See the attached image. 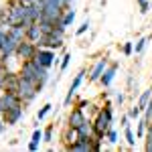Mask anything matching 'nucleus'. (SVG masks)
Returning <instances> with one entry per match:
<instances>
[{"mask_svg": "<svg viewBox=\"0 0 152 152\" xmlns=\"http://www.w3.org/2000/svg\"><path fill=\"white\" fill-rule=\"evenodd\" d=\"M112 124H114V105L105 104L104 110L97 112V118L94 122V136L105 140V134H107V130L112 128Z\"/></svg>", "mask_w": 152, "mask_h": 152, "instance_id": "f257e3e1", "label": "nucleus"}, {"mask_svg": "<svg viewBox=\"0 0 152 152\" xmlns=\"http://www.w3.org/2000/svg\"><path fill=\"white\" fill-rule=\"evenodd\" d=\"M39 94H41V91H39L37 83H33V81H28V79H23V77H20V83H18V95H20V99H23L24 105L33 104L35 97Z\"/></svg>", "mask_w": 152, "mask_h": 152, "instance_id": "f03ea898", "label": "nucleus"}, {"mask_svg": "<svg viewBox=\"0 0 152 152\" xmlns=\"http://www.w3.org/2000/svg\"><path fill=\"white\" fill-rule=\"evenodd\" d=\"M37 61V63H41L43 67H53V65H57V63H61L59 61V57L55 55V51L53 49H47V47H39L37 49V55L33 57Z\"/></svg>", "mask_w": 152, "mask_h": 152, "instance_id": "7ed1b4c3", "label": "nucleus"}, {"mask_svg": "<svg viewBox=\"0 0 152 152\" xmlns=\"http://www.w3.org/2000/svg\"><path fill=\"white\" fill-rule=\"evenodd\" d=\"M37 45L33 43V41H28V39H24V41H20L18 45H16V59L23 63V61H28V59H33L37 55Z\"/></svg>", "mask_w": 152, "mask_h": 152, "instance_id": "20e7f679", "label": "nucleus"}, {"mask_svg": "<svg viewBox=\"0 0 152 152\" xmlns=\"http://www.w3.org/2000/svg\"><path fill=\"white\" fill-rule=\"evenodd\" d=\"M4 122H6V126H16L20 120L24 118V107L23 105H14V107H8V110H4Z\"/></svg>", "mask_w": 152, "mask_h": 152, "instance_id": "39448f33", "label": "nucleus"}, {"mask_svg": "<svg viewBox=\"0 0 152 152\" xmlns=\"http://www.w3.org/2000/svg\"><path fill=\"white\" fill-rule=\"evenodd\" d=\"M91 142H94V136H77L65 148L67 150H77V152H91Z\"/></svg>", "mask_w": 152, "mask_h": 152, "instance_id": "423d86ee", "label": "nucleus"}, {"mask_svg": "<svg viewBox=\"0 0 152 152\" xmlns=\"http://www.w3.org/2000/svg\"><path fill=\"white\" fill-rule=\"evenodd\" d=\"M85 120H87V116L83 114V110H81V107H77V105H75V107L71 110L69 118H67V126H71L73 130H77V128H79V126L83 124V122H85Z\"/></svg>", "mask_w": 152, "mask_h": 152, "instance_id": "0eeeda50", "label": "nucleus"}, {"mask_svg": "<svg viewBox=\"0 0 152 152\" xmlns=\"http://www.w3.org/2000/svg\"><path fill=\"white\" fill-rule=\"evenodd\" d=\"M116 73H118V63H112V65H107L105 71L102 73V77H99V83H102V87H110L112 81L116 79Z\"/></svg>", "mask_w": 152, "mask_h": 152, "instance_id": "6e6552de", "label": "nucleus"}, {"mask_svg": "<svg viewBox=\"0 0 152 152\" xmlns=\"http://www.w3.org/2000/svg\"><path fill=\"white\" fill-rule=\"evenodd\" d=\"M107 65H110V63H107V59H99V61L94 65L91 73H89V81H91V83L99 81V77H102V73L105 71V67H107Z\"/></svg>", "mask_w": 152, "mask_h": 152, "instance_id": "1a4fd4ad", "label": "nucleus"}, {"mask_svg": "<svg viewBox=\"0 0 152 152\" xmlns=\"http://www.w3.org/2000/svg\"><path fill=\"white\" fill-rule=\"evenodd\" d=\"M8 35L16 43H20V41L26 39V26H23V24H12V26H8Z\"/></svg>", "mask_w": 152, "mask_h": 152, "instance_id": "9d476101", "label": "nucleus"}, {"mask_svg": "<svg viewBox=\"0 0 152 152\" xmlns=\"http://www.w3.org/2000/svg\"><path fill=\"white\" fill-rule=\"evenodd\" d=\"M43 37V31H41V26H39V23H33V24H28L26 26V39L28 41H33L37 45V41Z\"/></svg>", "mask_w": 152, "mask_h": 152, "instance_id": "9b49d317", "label": "nucleus"}, {"mask_svg": "<svg viewBox=\"0 0 152 152\" xmlns=\"http://www.w3.org/2000/svg\"><path fill=\"white\" fill-rule=\"evenodd\" d=\"M75 132H77V136H94V122L87 118V120H85Z\"/></svg>", "mask_w": 152, "mask_h": 152, "instance_id": "f8f14e48", "label": "nucleus"}, {"mask_svg": "<svg viewBox=\"0 0 152 152\" xmlns=\"http://www.w3.org/2000/svg\"><path fill=\"white\" fill-rule=\"evenodd\" d=\"M75 16H77V12L73 10V8H67V10L63 12V18H61V24L67 28V26H71L73 24V20H75Z\"/></svg>", "mask_w": 152, "mask_h": 152, "instance_id": "ddd939ff", "label": "nucleus"}, {"mask_svg": "<svg viewBox=\"0 0 152 152\" xmlns=\"http://www.w3.org/2000/svg\"><path fill=\"white\" fill-rule=\"evenodd\" d=\"M150 97H152V87H148V89H144V91L140 94V97H138V102H136V104L140 105V110H142V112H144V107L148 105V102H150Z\"/></svg>", "mask_w": 152, "mask_h": 152, "instance_id": "4468645a", "label": "nucleus"}, {"mask_svg": "<svg viewBox=\"0 0 152 152\" xmlns=\"http://www.w3.org/2000/svg\"><path fill=\"white\" fill-rule=\"evenodd\" d=\"M83 75H85V71H79L77 75H75V79L71 81V85H69V91L71 94H77V89H79V85H81V81H83Z\"/></svg>", "mask_w": 152, "mask_h": 152, "instance_id": "2eb2a0df", "label": "nucleus"}, {"mask_svg": "<svg viewBox=\"0 0 152 152\" xmlns=\"http://www.w3.org/2000/svg\"><path fill=\"white\" fill-rule=\"evenodd\" d=\"M146 126H148L146 118L140 116V118H138V126H136V138H144V134H146Z\"/></svg>", "mask_w": 152, "mask_h": 152, "instance_id": "dca6fc26", "label": "nucleus"}, {"mask_svg": "<svg viewBox=\"0 0 152 152\" xmlns=\"http://www.w3.org/2000/svg\"><path fill=\"white\" fill-rule=\"evenodd\" d=\"M8 75H10V69L4 65V63H0V91L4 89V85H6V79H8Z\"/></svg>", "mask_w": 152, "mask_h": 152, "instance_id": "f3484780", "label": "nucleus"}, {"mask_svg": "<svg viewBox=\"0 0 152 152\" xmlns=\"http://www.w3.org/2000/svg\"><path fill=\"white\" fill-rule=\"evenodd\" d=\"M75 138H77V132L71 128V126H67V128H65V132H63V142H65V144H71Z\"/></svg>", "mask_w": 152, "mask_h": 152, "instance_id": "a211bd4d", "label": "nucleus"}, {"mask_svg": "<svg viewBox=\"0 0 152 152\" xmlns=\"http://www.w3.org/2000/svg\"><path fill=\"white\" fill-rule=\"evenodd\" d=\"M144 138H146L144 150H146V152H152V124H148V126H146V134H144Z\"/></svg>", "mask_w": 152, "mask_h": 152, "instance_id": "6ab92c4d", "label": "nucleus"}, {"mask_svg": "<svg viewBox=\"0 0 152 152\" xmlns=\"http://www.w3.org/2000/svg\"><path fill=\"white\" fill-rule=\"evenodd\" d=\"M124 136H126V142L134 148V146H136V134L132 132V126H126V128H124Z\"/></svg>", "mask_w": 152, "mask_h": 152, "instance_id": "aec40b11", "label": "nucleus"}, {"mask_svg": "<svg viewBox=\"0 0 152 152\" xmlns=\"http://www.w3.org/2000/svg\"><path fill=\"white\" fill-rule=\"evenodd\" d=\"M51 110H53V104H45L43 107H41V110H39V112H37V122L45 120V118H47V114L51 112Z\"/></svg>", "mask_w": 152, "mask_h": 152, "instance_id": "412c9836", "label": "nucleus"}, {"mask_svg": "<svg viewBox=\"0 0 152 152\" xmlns=\"http://www.w3.org/2000/svg\"><path fill=\"white\" fill-rule=\"evenodd\" d=\"M148 41H150V37H142L138 43H134V53H136V55H140L142 51H144V47H146V43H148Z\"/></svg>", "mask_w": 152, "mask_h": 152, "instance_id": "4be33fe9", "label": "nucleus"}, {"mask_svg": "<svg viewBox=\"0 0 152 152\" xmlns=\"http://www.w3.org/2000/svg\"><path fill=\"white\" fill-rule=\"evenodd\" d=\"M69 63H71V53H63V57H61V63H59V69H61V73H65V69L69 67Z\"/></svg>", "mask_w": 152, "mask_h": 152, "instance_id": "5701e85b", "label": "nucleus"}, {"mask_svg": "<svg viewBox=\"0 0 152 152\" xmlns=\"http://www.w3.org/2000/svg\"><path fill=\"white\" fill-rule=\"evenodd\" d=\"M118 138H120V136H118V132L114 128L107 130V134H105V142H107V144H112V146H114V144H118Z\"/></svg>", "mask_w": 152, "mask_h": 152, "instance_id": "b1692460", "label": "nucleus"}, {"mask_svg": "<svg viewBox=\"0 0 152 152\" xmlns=\"http://www.w3.org/2000/svg\"><path fill=\"white\" fill-rule=\"evenodd\" d=\"M128 116H130V120H138V118L142 116L140 105H138V104H134V105H132V107L128 110Z\"/></svg>", "mask_w": 152, "mask_h": 152, "instance_id": "393cba45", "label": "nucleus"}, {"mask_svg": "<svg viewBox=\"0 0 152 152\" xmlns=\"http://www.w3.org/2000/svg\"><path fill=\"white\" fill-rule=\"evenodd\" d=\"M142 116L146 118V122H148V124H152V97H150V102H148V105L144 107V112H142Z\"/></svg>", "mask_w": 152, "mask_h": 152, "instance_id": "a878e982", "label": "nucleus"}, {"mask_svg": "<svg viewBox=\"0 0 152 152\" xmlns=\"http://www.w3.org/2000/svg\"><path fill=\"white\" fill-rule=\"evenodd\" d=\"M87 31H89V20H83V23L79 24V26H77V31H75V35H77V37H81V35H85Z\"/></svg>", "mask_w": 152, "mask_h": 152, "instance_id": "bb28decb", "label": "nucleus"}, {"mask_svg": "<svg viewBox=\"0 0 152 152\" xmlns=\"http://www.w3.org/2000/svg\"><path fill=\"white\" fill-rule=\"evenodd\" d=\"M122 53L126 55V57H130V55H134V43H124V47H122Z\"/></svg>", "mask_w": 152, "mask_h": 152, "instance_id": "cd10ccee", "label": "nucleus"}, {"mask_svg": "<svg viewBox=\"0 0 152 152\" xmlns=\"http://www.w3.org/2000/svg\"><path fill=\"white\" fill-rule=\"evenodd\" d=\"M43 140L45 142H53V126H47L43 132Z\"/></svg>", "mask_w": 152, "mask_h": 152, "instance_id": "c85d7f7f", "label": "nucleus"}, {"mask_svg": "<svg viewBox=\"0 0 152 152\" xmlns=\"http://www.w3.org/2000/svg\"><path fill=\"white\" fill-rule=\"evenodd\" d=\"M31 140L33 142H43V130H39V128H35V132H33V136H31Z\"/></svg>", "mask_w": 152, "mask_h": 152, "instance_id": "c756f323", "label": "nucleus"}, {"mask_svg": "<svg viewBox=\"0 0 152 152\" xmlns=\"http://www.w3.org/2000/svg\"><path fill=\"white\" fill-rule=\"evenodd\" d=\"M152 8V4L146 0V2H140V14H148V10Z\"/></svg>", "mask_w": 152, "mask_h": 152, "instance_id": "7c9ffc66", "label": "nucleus"}, {"mask_svg": "<svg viewBox=\"0 0 152 152\" xmlns=\"http://www.w3.org/2000/svg\"><path fill=\"white\" fill-rule=\"evenodd\" d=\"M39 146H41V144H39V142H33V140L26 144V148H28L31 152H37V150H39Z\"/></svg>", "mask_w": 152, "mask_h": 152, "instance_id": "2f4dec72", "label": "nucleus"}, {"mask_svg": "<svg viewBox=\"0 0 152 152\" xmlns=\"http://www.w3.org/2000/svg\"><path fill=\"white\" fill-rule=\"evenodd\" d=\"M124 99H126V95H124V94H120V91H118V94H116V105H118V107H120V105L124 104Z\"/></svg>", "mask_w": 152, "mask_h": 152, "instance_id": "473e14b6", "label": "nucleus"}, {"mask_svg": "<svg viewBox=\"0 0 152 152\" xmlns=\"http://www.w3.org/2000/svg\"><path fill=\"white\" fill-rule=\"evenodd\" d=\"M120 124H122V128H126V126H130V116H128V114H124V116H122V120H120Z\"/></svg>", "mask_w": 152, "mask_h": 152, "instance_id": "72a5a7b5", "label": "nucleus"}, {"mask_svg": "<svg viewBox=\"0 0 152 152\" xmlns=\"http://www.w3.org/2000/svg\"><path fill=\"white\" fill-rule=\"evenodd\" d=\"M85 105L89 107V102H85V99H79L77 102V107H81V110H85Z\"/></svg>", "mask_w": 152, "mask_h": 152, "instance_id": "f704fd0d", "label": "nucleus"}, {"mask_svg": "<svg viewBox=\"0 0 152 152\" xmlns=\"http://www.w3.org/2000/svg\"><path fill=\"white\" fill-rule=\"evenodd\" d=\"M18 2H20V4H24V6H33L37 0H18Z\"/></svg>", "mask_w": 152, "mask_h": 152, "instance_id": "c9c22d12", "label": "nucleus"}, {"mask_svg": "<svg viewBox=\"0 0 152 152\" xmlns=\"http://www.w3.org/2000/svg\"><path fill=\"white\" fill-rule=\"evenodd\" d=\"M4 126H6V122H4V118L0 116V134H2V132H4Z\"/></svg>", "mask_w": 152, "mask_h": 152, "instance_id": "e433bc0d", "label": "nucleus"}, {"mask_svg": "<svg viewBox=\"0 0 152 152\" xmlns=\"http://www.w3.org/2000/svg\"><path fill=\"white\" fill-rule=\"evenodd\" d=\"M4 114V104H2V97H0V116Z\"/></svg>", "mask_w": 152, "mask_h": 152, "instance_id": "4c0bfd02", "label": "nucleus"}, {"mask_svg": "<svg viewBox=\"0 0 152 152\" xmlns=\"http://www.w3.org/2000/svg\"><path fill=\"white\" fill-rule=\"evenodd\" d=\"M136 2H138V4H140V2H146V0H136Z\"/></svg>", "mask_w": 152, "mask_h": 152, "instance_id": "58836bf2", "label": "nucleus"}, {"mask_svg": "<svg viewBox=\"0 0 152 152\" xmlns=\"http://www.w3.org/2000/svg\"><path fill=\"white\" fill-rule=\"evenodd\" d=\"M150 4H152V2H150Z\"/></svg>", "mask_w": 152, "mask_h": 152, "instance_id": "ea45409f", "label": "nucleus"}]
</instances>
